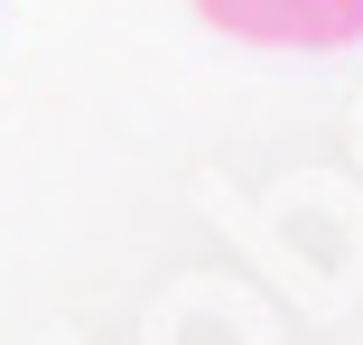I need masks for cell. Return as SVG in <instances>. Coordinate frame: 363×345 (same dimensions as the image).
I'll list each match as a JSON object with an SVG mask.
<instances>
[{
	"mask_svg": "<svg viewBox=\"0 0 363 345\" xmlns=\"http://www.w3.org/2000/svg\"><path fill=\"white\" fill-rule=\"evenodd\" d=\"M196 10L224 28V38H252V47H354L363 38V0H196Z\"/></svg>",
	"mask_w": 363,
	"mask_h": 345,
	"instance_id": "1",
	"label": "cell"
}]
</instances>
